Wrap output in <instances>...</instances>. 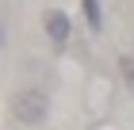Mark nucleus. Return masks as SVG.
Instances as JSON below:
<instances>
[{
	"label": "nucleus",
	"mask_w": 134,
	"mask_h": 130,
	"mask_svg": "<svg viewBox=\"0 0 134 130\" xmlns=\"http://www.w3.org/2000/svg\"><path fill=\"white\" fill-rule=\"evenodd\" d=\"M81 8H84V19H88V27L100 35V31H103V4H100V0H81Z\"/></svg>",
	"instance_id": "7ed1b4c3"
},
{
	"label": "nucleus",
	"mask_w": 134,
	"mask_h": 130,
	"mask_svg": "<svg viewBox=\"0 0 134 130\" xmlns=\"http://www.w3.org/2000/svg\"><path fill=\"white\" fill-rule=\"evenodd\" d=\"M119 73H123V84H126V92L134 96V54H126V58L119 61Z\"/></svg>",
	"instance_id": "20e7f679"
},
{
	"label": "nucleus",
	"mask_w": 134,
	"mask_h": 130,
	"mask_svg": "<svg viewBox=\"0 0 134 130\" xmlns=\"http://www.w3.org/2000/svg\"><path fill=\"white\" fill-rule=\"evenodd\" d=\"M42 27H46V35H50L54 50H62L65 42H69V31H73V23H69V15H65L62 8H50V12H46V15H42Z\"/></svg>",
	"instance_id": "f03ea898"
},
{
	"label": "nucleus",
	"mask_w": 134,
	"mask_h": 130,
	"mask_svg": "<svg viewBox=\"0 0 134 130\" xmlns=\"http://www.w3.org/2000/svg\"><path fill=\"white\" fill-rule=\"evenodd\" d=\"M12 115H15V122H23V126H38V122H46V115H50V96L42 88H19L12 96Z\"/></svg>",
	"instance_id": "f257e3e1"
}]
</instances>
